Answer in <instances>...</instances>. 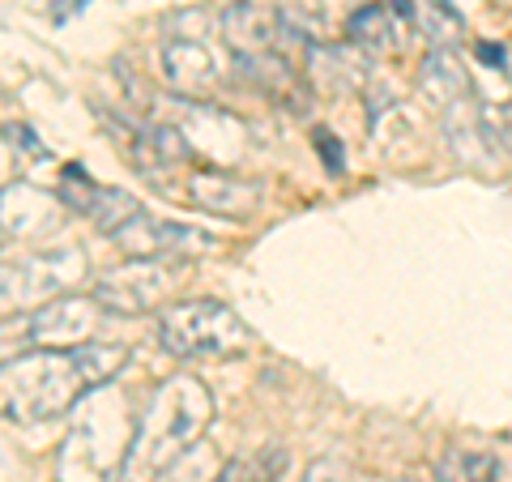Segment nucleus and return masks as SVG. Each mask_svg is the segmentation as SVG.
Masks as SVG:
<instances>
[{"label": "nucleus", "instance_id": "obj_1", "mask_svg": "<svg viewBox=\"0 0 512 482\" xmlns=\"http://www.w3.org/2000/svg\"><path fill=\"white\" fill-rule=\"evenodd\" d=\"M128 350L120 342H86V346H35L26 355L0 363V419L35 427L77 410L94 389L120 376Z\"/></svg>", "mask_w": 512, "mask_h": 482}, {"label": "nucleus", "instance_id": "obj_2", "mask_svg": "<svg viewBox=\"0 0 512 482\" xmlns=\"http://www.w3.org/2000/svg\"><path fill=\"white\" fill-rule=\"evenodd\" d=\"M214 419V397L197 376H171L137 410L133 444H128L120 482H154L171 461H180L205 436Z\"/></svg>", "mask_w": 512, "mask_h": 482}, {"label": "nucleus", "instance_id": "obj_3", "mask_svg": "<svg viewBox=\"0 0 512 482\" xmlns=\"http://www.w3.org/2000/svg\"><path fill=\"white\" fill-rule=\"evenodd\" d=\"M137 414L111 384L77 401V419L56 453V482H120Z\"/></svg>", "mask_w": 512, "mask_h": 482}, {"label": "nucleus", "instance_id": "obj_4", "mask_svg": "<svg viewBox=\"0 0 512 482\" xmlns=\"http://www.w3.org/2000/svg\"><path fill=\"white\" fill-rule=\"evenodd\" d=\"M158 342L175 359H235L252 346V329L218 299H180L158 308Z\"/></svg>", "mask_w": 512, "mask_h": 482}, {"label": "nucleus", "instance_id": "obj_5", "mask_svg": "<svg viewBox=\"0 0 512 482\" xmlns=\"http://www.w3.org/2000/svg\"><path fill=\"white\" fill-rule=\"evenodd\" d=\"M184 282H188V256H133L128 265L111 269L107 278L94 282V299L107 312L137 316L167 308Z\"/></svg>", "mask_w": 512, "mask_h": 482}, {"label": "nucleus", "instance_id": "obj_6", "mask_svg": "<svg viewBox=\"0 0 512 482\" xmlns=\"http://www.w3.org/2000/svg\"><path fill=\"white\" fill-rule=\"evenodd\" d=\"M86 252L82 248H47L30 252L22 261L0 269V312H35L39 303L69 295L77 278H86Z\"/></svg>", "mask_w": 512, "mask_h": 482}, {"label": "nucleus", "instance_id": "obj_7", "mask_svg": "<svg viewBox=\"0 0 512 482\" xmlns=\"http://www.w3.org/2000/svg\"><path fill=\"white\" fill-rule=\"evenodd\" d=\"M222 43L231 47L235 60H256V56H286L291 47H308V30L291 22V13L274 0H235L218 18Z\"/></svg>", "mask_w": 512, "mask_h": 482}, {"label": "nucleus", "instance_id": "obj_8", "mask_svg": "<svg viewBox=\"0 0 512 482\" xmlns=\"http://www.w3.org/2000/svg\"><path fill=\"white\" fill-rule=\"evenodd\" d=\"M103 312L107 308L94 295L90 299L86 295H56V299H47L30 312V320H26L30 342L35 346H60V350L86 346V342H94V333H99Z\"/></svg>", "mask_w": 512, "mask_h": 482}, {"label": "nucleus", "instance_id": "obj_9", "mask_svg": "<svg viewBox=\"0 0 512 482\" xmlns=\"http://www.w3.org/2000/svg\"><path fill=\"white\" fill-rule=\"evenodd\" d=\"M128 256H188V252H210V235L205 231H192L184 222H167V218H154V214H133L124 227L111 235Z\"/></svg>", "mask_w": 512, "mask_h": 482}, {"label": "nucleus", "instance_id": "obj_10", "mask_svg": "<svg viewBox=\"0 0 512 482\" xmlns=\"http://www.w3.org/2000/svg\"><path fill=\"white\" fill-rule=\"evenodd\" d=\"M158 64H163V82L171 90L188 94V99H201V94H210L218 86V77H222L214 52L197 35L167 39L163 52H158Z\"/></svg>", "mask_w": 512, "mask_h": 482}, {"label": "nucleus", "instance_id": "obj_11", "mask_svg": "<svg viewBox=\"0 0 512 482\" xmlns=\"http://www.w3.org/2000/svg\"><path fill=\"white\" fill-rule=\"evenodd\" d=\"M184 192L197 210H210L222 218H248L261 205V184L231 171H192L184 180Z\"/></svg>", "mask_w": 512, "mask_h": 482}, {"label": "nucleus", "instance_id": "obj_12", "mask_svg": "<svg viewBox=\"0 0 512 482\" xmlns=\"http://www.w3.org/2000/svg\"><path fill=\"white\" fill-rule=\"evenodd\" d=\"M410 22H414L410 0H376V5H363L346 22V35L359 47H389L402 39V30H410Z\"/></svg>", "mask_w": 512, "mask_h": 482}, {"label": "nucleus", "instance_id": "obj_13", "mask_svg": "<svg viewBox=\"0 0 512 482\" xmlns=\"http://www.w3.org/2000/svg\"><path fill=\"white\" fill-rule=\"evenodd\" d=\"M466 64H461L453 56V47H431V52L423 56V73H419V90L427 103H436L440 111L453 107L457 99H466Z\"/></svg>", "mask_w": 512, "mask_h": 482}, {"label": "nucleus", "instance_id": "obj_14", "mask_svg": "<svg viewBox=\"0 0 512 482\" xmlns=\"http://www.w3.org/2000/svg\"><path fill=\"white\" fill-rule=\"evenodd\" d=\"M436 482H500V457L478 448H448L436 465Z\"/></svg>", "mask_w": 512, "mask_h": 482}, {"label": "nucleus", "instance_id": "obj_15", "mask_svg": "<svg viewBox=\"0 0 512 482\" xmlns=\"http://www.w3.org/2000/svg\"><path fill=\"white\" fill-rule=\"evenodd\" d=\"M218 470H222V461L214 457V448L197 440L180 461H171L154 482H214Z\"/></svg>", "mask_w": 512, "mask_h": 482}, {"label": "nucleus", "instance_id": "obj_16", "mask_svg": "<svg viewBox=\"0 0 512 482\" xmlns=\"http://www.w3.org/2000/svg\"><path fill=\"white\" fill-rule=\"evenodd\" d=\"M299 482H350V461L338 457V453H329V457H316L308 470H303Z\"/></svg>", "mask_w": 512, "mask_h": 482}, {"label": "nucleus", "instance_id": "obj_17", "mask_svg": "<svg viewBox=\"0 0 512 482\" xmlns=\"http://www.w3.org/2000/svg\"><path fill=\"white\" fill-rule=\"evenodd\" d=\"M316 150H320V158H325V163H329V171H333V175H342V171H346L342 141L333 137V133H316Z\"/></svg>", "mask_w": 512, "mask_h": 482}, {"label": "nucleus", "instance_id": "obj_18", "mask_svg": "<svg viewBox=\"0 0 512 482\" xmlns=\"http://www.w3.org/2000/svg\"><path fill=\"white\" fill-rule=\"evenodd\" d=\"M397 482H423V474H406V478H397Z\"/></svg>", "mask_w": 512, "mask_h": 482}]
</instances>
